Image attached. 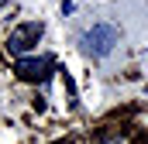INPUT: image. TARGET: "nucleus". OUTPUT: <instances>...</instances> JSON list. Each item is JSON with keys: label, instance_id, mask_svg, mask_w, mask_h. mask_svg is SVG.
Here are the masks:
<instances>
[{"label": "nucleus", "instance_id": "obj_3", "mask_svg": "<svg viewBox=\"0 0 148 144\" xmlns=\"http://www.w3.org/2000/svg\"><path fill=\"white\" fill-rule=\"evenodd\" d=\"M17 75L21 79H45L48 69H52V58L48 55H41V58H17Z\"/></svg>", "mask_w": 148, "mask_h": 144}, {"label": "nucleus", "instance_id": "obj_1", "mask_svg": "<svg viewBox=\"0 0 148 144\" xmlns=\"http://www.w3.org/2000/svg\"><path fill=\"white\" fill-rule=\"evenodd\" d=\"M79 45H83V52L90 58H107L114 48L121 45V35H117V28H110V24H93L86 35L79 38Z\"/></svg>", "mask_w": 148, "mask_h": 144}, {"label": "nucleus", "instance_id": "obj_2", "mask_svg": "<svg viewBox=\"0 0 148 144\" xmlns=\"http://www.w3.org/2000/svg\"><path fill=\"white\" fill-rule=\"evenodd\" d=\"M41 35H45V24H41V21H28V24H21V28L10 31V38H7V52H10V55H24L28 48L38 45Z\"/></svg>", "mask_w": 148, "mask_h": 144}]
</instances>
